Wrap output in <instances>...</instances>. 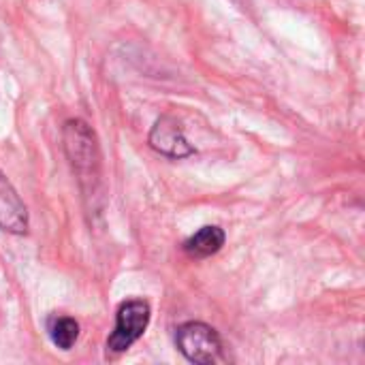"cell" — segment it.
<instances>
[{
	"instance_id": "6da1fadb",
	"label": "cell",
	"mask_w": 365,
	"mask_h": 365,
	"mask_svg": "<svg viewBox=\"0 0 365 365\" xmlns=\"http://www.w3.org/2000/svg\"><path fill=\"white\" fill-rule=\"evenodd\" d=\"M150 323V306L143 299H130L124 302L118 308L115 317V329L107 340V351L113 355L126 353L148 329Z\"/></svg>"
},
{
	"instance_id": "7a4b0ae2",
	"label": "cell",
	"mask_w": 365,
	"mask_h": 365,
	"mask_svg": "<svg viewBox=\"0 0 365 365\" xmlns=\"http://www.w3.org/2000/svg\"><path fill=\"white\" fill-rule=\"evenodd\" d=\"M175 344L180 353L192 364L207 365L220 359L222 344L214 327L205 323H186L175 334Z\"/></svg>"
},
{
	"instance_id": "3957f363",
	"label": "cell",
	"mask_w": 365,
	"mask_h": 365,
	"mask_svg": "<svg viewBox=\"0 0 365 365\" xmlns=\"http://www.w3.org/2000/svg\"><path fill=\"white\" fill-rule=\"evenodd\" d=\"M150 145L158 154L169 156V158H184V156L195 154V148L184 137L182 126L173 118H169V115L160 118L154 124V128L150 133Z\"/></svg>"
},
{
	"instance_id": "277c9868",
	"label": "cell",
	"mask_w": 365,
	"mask_h": 365,
	"mask_svg": "<svg viewBox=\"0 0 365 365\" xmlns=\"http://www.w3.org/2000/svg\"><path fill=\"white\" fill-rule=\"evenodd\" d=\"M0 227L9 233H26L28 214L13 186L0 173Z\"/></svg>"
},
{
	"instance_id": "5b68a950",
	"label": "cell",
	"mask_w": 365,
	"mask_h": 365,
	"mask_svg": "<svg viewBox=\"0 0 365 365\" xmlns=\"http://www.w3.org/2000/svg\"><path fill=\"white\" fill-rule=\"evenodd\" d=\"M225 246V231L220 227H203L184 242V252L192 259H205L216 255Z\"/></svg>"
},
{
	"instance_id": "8992f818",
	"label": "cell",
	"mask_w": 365,
	"mask_h": 365,
	"mask_svg": "<svg viewBox=\"0 0 365 365\" xmlns=\"http://www.w3.org/2000/svg\"><path fill=\"white\" fill-rule=\"evenodd\" d=\"M49 338L58 349L71 351L79 338V323L71 317H56L49 321Z\"/></svg>"
}]
</instances>
